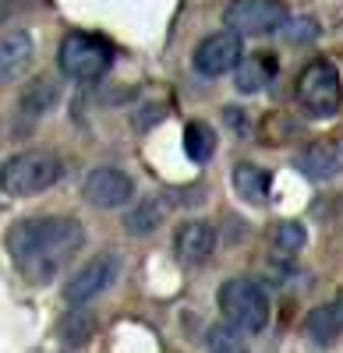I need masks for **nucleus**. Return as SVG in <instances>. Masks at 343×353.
<instances>
[{"label": "nucleus", "mask_w": 343, "mask_h": 353, "mask_svg": "<svg viewBox=\"0 0 343 353\" xmlns=\"http://www.w3.org/2000/svg\"><path fill=\"white\" fill-rule=\"evenodd\" d=\"M81 244L85 230L71 216H36L8 230V254L32 286L50 283L64 269V261L81 251Z\"/></svg>", "instance_id": "1"}, {"label": "nucleus", "mask_w": 343, "mask_h": 353, "mask_svg": "<svg viewBox=\"0 0 343 353\" xmlns=\"http://www.w3.org/2000/svg\"><path fill=\"white\" fill-rule=\"evenodd\" d=\"M64 176V163L46 149H25L0 163V191L11 198L43 194Z\"/></svg>", "instance_id": "2"}, {"label": "nucleus", "mask_w": 343, "mask_h": 353, "mask_svg": "<svg viewBox=\"0 0 343 353\" xmlns=\"http://www.w3.org/2000/svg\"><path fill=\"white\" fill-rule=\"evenodd\" d=\"M113 64V46L89 32H68L57 46V68L71 81H99Z\"/></svg>", "instance_id": "3"}, {"label": "nucleus", "mask_w": 343, "mask_h": 353, "mask_svg": "<svg viewBox=\"0 0 343 353\" xmlns=\"http://www.w3.org/2000/svg\"><path fill=\"white\" fill-rule=\"evenodd\" d=\"M219 311L226 321H234V325L248 336L262 332L269 325V297L266 290L255 283V279H226L219 286Z\"/></svg>", "instance_id": "4"}, {"label": "nucleus", "mask_w": 343, "mask_h": 353, "mask_svg": "<svg viewBox=\"0 0 343 353\" xmlns=\"http://www.w3.org/2000/svg\"><path fill=\"white\" fill-rule=\"evenodd\" d=\"M297 103L308 117H336L343 103V78L333 61H311L297 74Z\"/></svg>", "instance_id": "5"}, {"label": "nucleus", "mask_w": 343, "mask_h": 353, "mask_svg": "<svg viewBox=\"0 0 343 353\" xmlns=\"http://www.w3.org/2000/svg\"><path fill=\"white\" fill-rule=\"evenodd\" d=\"M121 272H124V265H121V254H113V251H103L96 254L92 261H85L81 269L64 283V301L68 304H92L99 301L106 290H113L121 283Z\"/></svg>", "instance_id": "6"}, {"label": "nucleus", "mask_w": 343, "mask_h": 353, "mask_svg": "<svg viewBox=\"0 0 343 353\" xmlns=\"http://www.w3.org/2000/svg\"><path fill=\"white\" fill-rule=\"evenodd\" d=\"M291 11L280 0H234L223 11V25L237 36H273L287 25Z\"/></svg>", "instance_id": "7"}, {"label": "nucleus", "mask_w": 343, "mask_h": 353, "mask_svg": "<svg viewBox=\"0 0 343 353\" xmlns=\"http://www.w3.org/2000/svg\"><path fill=\"white\" fill-rule=\"evenodd\" d=\"M241 57H244L241 36L231 32V28H223V32H213V36H206L202 43L195 46L191 64H195V71L202 78H223V74H231L241 64Z\"/></svg>", "instance_id": "8"}, {"label": "nucleus", "mask_w": 343, "mask_h": 353, "mask_svg": "<svg viewBox=\"0 0 343 353\" xmlns=\"http://www.w3.org/2000/svg\"><path fill=\"white\" fill-rule=\"evenodd\" d=\"M81 194L96 209H121L135 198V181L117 166H96L81 184Z\"/></svg>", "instance_id": "9"}, {"label": "nucleus", "mask_w": 343, "mask_h": 353, "mask_svg": "<svg viewBox=\"0 0 343 353\" xmlns=\"http://www.w3.org/2000/svg\"><path fill=\"white\" fill-rule=\"evenodd\" d=\"M294 166L308 176V181H336L343 173V141L340 138L308 141L294 156Z\"/></svg>", "instance_id": "10"}, {"label": "nucleus", "mask_w": 343, "mask_h": 353, "mask_svg": "<svg viewBox=\"0 0 343 353\" xmlns=\"http://www.w3.org/2000/svg\"><path fill=\"white\" fill-rule=\"evenodd\" d=\"M174 251L177 261H184L188 269H202L216 251V226L206 219H191L174 233Z\"/></svg>", "instance_id": "11"}, {"label": "nucleus", "mask_w": 343, "mask_h": 353, "mask_svg": "<svg viewBox=\"0 0 343 353\" xmlns=\"http://www.w3.org/2000/svg\"><path fill=\"white\" fill-rule=\"evenodd\" d=\"M36 57V43L25 28H11L8 36H0V85L18 81Z\"/></svg>", "instance_id": "12"}, {"label": "nucleus", "mask_w": 343, "mask_h": 353, "mask_svg": "<svg viewBox=\"0 0 343 353\" xmlns=\"http://www.w3.org/2000/svg\"><path fill=\"white\" fill-rule=\"evenodd\" d=\"M273 78H276V53H244L241 64L234 68V85L244 96H255L262 88H269Z\"/></svg>", "instance_id": "13"}, {"label": "nucleus", "mask_w": 343, "mask_h": 353, "mask_svg": "<svg viewBox=\"0 0 343 353\" xmlns=\"http://www.w3.org/2000/svg\"><path fill=\"white\" fill-rule=\"evenodd\" d=\"M304 336L315 346H333L343 336V301H326L304 318Z\"/></svg>", "instance_id": "14"}, {"label": "nucleus", "mask_w": 343, "mask_h": 353, "mask_svg": "<svg viewBox=\"0 0 343 353\" xmlns=\"http://www.w3.org/2000/svg\"><path fill=\"white\" fill-rule=\"evenodd\" d=\"M57 103H61V85H57L53 78H46V74H39V78H32L21 88L18 113L28 117V121H39V117H46Z\"/></svg>", "instance_id": "15"}, {"label": "nucleus", "mask_w": 343, "mask_h": 353, "mask_svg": "<svg viewBox=\"0 0 343 353\" xmlns=\"http://www.w3.org/2000/svg\"><path fill=\"white\" fill-rule=\"evenodd\" d=\"M231 184H234V191H237L244 201L262 205V201L269 198V188H273V173L262 170V166H255V163H237V166L231 170Z\"/></svg>", "instance_id": "16"}, {"label": "nucleus", "mask_w": 343, "mask_h": 353, "mask_svg": "<svg viewBox=\"0 0 343 353\" xmlns=\"http://www.w3.org/2000/svg\"><path fill=\"white\" fill-rule=\"evenodd\" d=\"M163 219H166V205L159 198H141L124 216V226H128L131 237H149V233H156L163 226Z\"/></svg>", "instance_id": "17"}, {"label": "nucleus", "mask_w": 343, "mask_h": 353, "mask_svg": "<svg viewBox=\"0 0 343 353\" xmlns=\"http://www.w3.org/2000/svg\"><path fill=\"white\" fill-rule=\"evenodd\" d=\"M184 152L191 163L206 166L213 156H216V131L206 124V121H191L184 128Z\"/></svg>", "instance_id": "18"}, {"label": "nucleus", "mask_w": 343, "mask_h": 353, "mask_svg": "<svg viewBox=\"0 0 343 353\" xmlns=\"http://www.w3.org/2000/svg\"><path fill=\"white\" fill-rule=\"evenodd\" d=\"M248 332H241L234 321H216V325L206 332V346L209 353H248Z\"/></svg>", "instance_id": "19"}, {"label": "nucleus", "mask_w": 343, "mask_h": 353, "mask_svg": "<svg viewBox=\"0 0 343 353\" xmlns=\"http://www.w3.org/2000/svg\"><path fill=\"white\" fill-rule=\"evenodd\" d=\"M96 332V318L89 311H81V304H71V311L64 314V325H61V336L68 346H85Z\"/></svg>", "instance_id": "20"}, {"label": "nucleus", "mask_w": 343, "mask_h": 353, "mask_svg": "<svg viewBox=\"0 0 343 353\" xmlns=\"http://www.w3.org/2000/svg\"><path fill=\"white\" fill-rule=\"evenodd\" d=\"M273 244H276L280 251L294 254V251H301V248L308 244V233H304L301 223H280V226L273 230Z\"/></svg>", "instance_id": "21"}, {"label": "nucleus", "mask_w": 343, "mask_h": 353, "mask_svg": "<svg viewBox=\"0 0 343 353\" xmlns=\"http://www.w3.org/2000/svg\"><path fill=\"white\" fill-rule=\"evenodd\" d=\"M280 32L291 46H301V43H311L319 36V21L315 18H287V25H283Z\"/></svg>", "instance_id": "22"}, {"label": "nucleus", "mask_w": 343, "mask_h": 353, "mask_svg": "<svg viewBox=\"0 0 343 353\" xmlns=\"http://www.w3.org/2000/svg\"><path fill=\"white\" fill-rule=\"evenodd\" d=\"M223 124L231 128V131H237V134H248V121H244V110H237V106H226V110H223Z\"/></svg>", "instance_id": "23"}]
</instances>
